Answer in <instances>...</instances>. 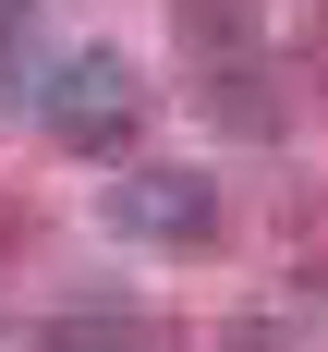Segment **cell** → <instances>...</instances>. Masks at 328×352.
Masks as SVG:
<instances>
[{
	"mask_svg": "<svg viewBox=\"0 0 328 352\" xmlns=\"http://www.w3.org/2000/svg\"><path fill=\"white\" fill-rule=\"evenodd\" d=\"M146 73L122 61V49H61L49 61V85H36V134L73 146V158H122V146L146 134Z\"/></svg>",
	"mask_w": 328,
	"mask_h": 352,
	"instance_id": "obj_1",
	"label": "cell"
},
{
	"mask_svg": "<svg viewBox=\"0 0 328 352\" xmlns=\"http://www.w3.org/2000/svg\"><path fill=\"white\" fill-rule=\"evenodd\" d=\"M98 219L122 243H146V255H207L219 243V182L182 170V158H122L109 195H98Z\"/></svg>",
	"mask_w": 328,
	"mask_h": 352,
	"instance_id": "obj_2",
	"label": "cell"
},
{
	"mask_svg": "<svg viewBox=\"0 0 328 352\" xmlns=\"http://www.w3.org/2000/svg\"><path fill=\"white\" fill-rule=\"evenodd\" d=\"M182 25L207 36L219 61H280V49H316L328 0H182Z\"/></svg>",
	"mask_w": 328,
	"mask_h": 352,
	"instance_id": "obj_3",
	"label": "cell"
},
{
	"mask_svg": "<svg viewBox=\"0 0 328 352\" xmlns=\"http://www.w3.org/2000/svg\"><path fill=\"white\" fill-rule=\"evenodd\" d=\"M207 109H219V122H231V134H280V98H267V85H243V73H231V61L207 73Z\"/></svg>",
	"mask_w": 328,
	"mask_h": 352,
	"instance_id": "obj_4",
	"label": "cell"
},
{
	"mask_svg": "<svg viewBox=\"0 0 328 352\" xmlns=\"http://www.w3.org/2000/svg\"><path fill=\"white\" fill-rule=\"evenodd\" d=\"M36 352H158V340H146L134 316H61V328H49Z\"/></svg>",
	"mask_w": 328,
	"mask_h": 352,
	"instance_id": "obj_5",
	"label": "cell"
},
{
	"mask_svg": "<svg viewBox=\"0 0 328 352\" xmlns=\"http://www.w3.org/2000/svg\"><path fill=\"white\" fill-rule=\"evenodd\" d=\"M0 25H25V0H0Z\"/></svg>",
	"mask_w": 328,
	"mask_h": 352,
	"instance_id": "obj_6",
	"label": "cell"
}]
</instances>
